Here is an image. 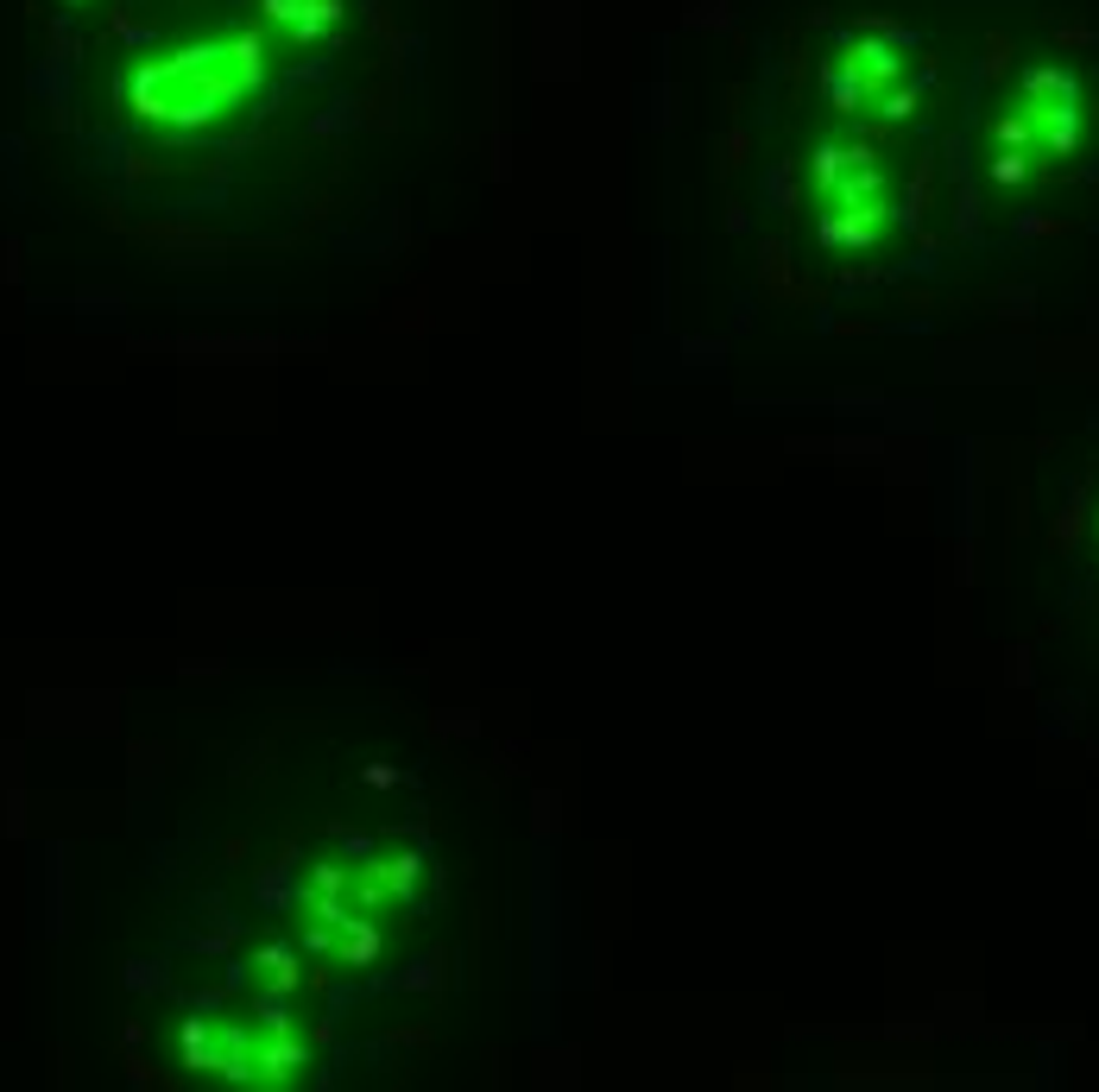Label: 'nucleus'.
<instances>
[{
  "label": "nucleus",
  "mask_w": 1099,
  "mask_h": 1092,
  "mask_svg": "<svg viewBox=\"0 0 1099 1092\" xmlns=\"http://www.w3.org/2000/svg\"><path fill=\"white\" fill-rule=\"evenodd\" d=\"M260 76H266L260 32H240L234 45H196V51H178V58L146 63V70L133 76V114L202 127V120L221 114L228 101L260 89Z\"/></svg>",
  "instance_id": "f257e3e1"
},
{
  "label": "nucleus",
  "mask_w": 1099,
  "mask_h": 1092,
  "mask_svg": "<svg viewBox=\"0 0 1099 1092\" xmlns=\"http://www.w3.org/2000/svg\"><path fill=\"white\" fill-rule=\"evenodd\" d=\"M840 70L860 82V95H866V101H879L891 82L904 76V58H898L891 45H847V51H840Z\"/></svg>",
  "instance_id": "f03ea898"
},
{
  "label": "nucleus",
  "mask_w": 1099,
  "mask_h": 1092,
  "mask_svg": "<svg viewBox=\"0 0 1099 1092\" xmlns=\"http://www.w3.org/2000/svg\"><path fill=\"white\" fill-rule=\"evenodd\" d=\"M1074 101H1080V89H1074L1068 70H1030L1024 76V114H1030V127H1042V120H1055V114H1074Z\"/></svg>",
  "instance_id": "7ed1b4c3"
},
{
  "label": "nucleus",
  "mask_w": 1099,
  "mask_h": 1092,
  "mask_svg": "<svg viewBox=\"0 0 1099 1092\" xmlns=\"http://www.w3.org/2000/svg\"><path fill=\"white\" fill-rule=\"evenodd\" d=\"M335 13H341V0H304V13L291 20V39H298V45H310L322 26H335Z\"/></svg>",
  "instance_id": "20e7f679"
},
{
  "label": "nucleus",
  "mask_w": 1099,
  "mask_h": 1092,
  "mask_svg": "<svg viewBox=\"0 0 1099 1092\" xmlns=\"http://www.w3.org/2000/svg\"><path fill=\"white\" fill-rule=\"evenodd\" d=\"M1030 133H1037V127H1030V114H1005L999 127H992V140H999L1005 152H1024V146H1030Z\"/></svg>",
  "instance_id": "39448f33"
},
{
  "label": "nucleus",
  "mask_w": 1099,
  "mask_h": 1092,
  "mask_svg": "<svg viewBox=\"0 0 1099 1092\" xmlns=\"http://www.w3.org/2000/svg\"><path fill=\"white\" fill-rule=\"evenodd\" d=\"M1030 178V165H1024V152H999V159H992V183L999 189H1018Z\"/></svg>",
  "instance_id": "423d86ee"
},
{
  "label": "nucleus",
  "mask_w": 1099,
  "mask_h": 1092,
  "mask_svg": "<svg viewBox=\"0 0 1099 1092\" xmlns=\"http://www.w3.org/2000/svg\"><path fill=\"white\" fill-rule=\"evenodd\" d=\"M879 101H885V120H910L916 114V89H898V82H891Z\"/></svg>",
  "instance_id": "0eeeda50"
},
{
  "label": "nucleus",
  "mask_w": 1099,
  "mask_h": 1092,
  "mask_svg": "<svg viewBox=\"0 0 1099 1092\" xmlns=\"http://www.w3.org/2000/svg\"><path fill=\"white\" fill-rule=\"evenodd\" d=\"M1005 63H1011V39H1005V32H992V39H986V63H980V76H999Z\"/></svg>",
  "instance_id": "6e6552de"
},
{
  "label": "nucleus",
  "mask_w": 1099,
  "mask_h": 1092,
  "mask_svg": "<svg viewBox=\"0 0 1099 1092\" xmlns=\"http://www.w3.org/2000/svg\"><path fill=\"white\" fill-rule=\"evenodd\" d=\"M1018 234H1061V221H1049V215H1024V221H1018Z\"/></svg>",
  "instance_id": "1a4fd4ad"
},
{
  "label": "nucleus",
  "mask_w": 1099,
  "mask_h": 1092,
  "mask_svg": "<svg viewBox=\"0 0 1099 1092\" xmlns=\"http://www.w3.org/2000/svg\"><path fill=\"white\" fill-rule=\"evenodd\" d=\"M1055 39H1061V45H1074V51H1080V45H1093V32H1087V26H1055Z\"/></svg>",
  "instance_id": "9d476101"
},
{
  "label": "nucleus",
  "mask_w": 1099,
  "mask_h": 1092,
  "mask_svg": "<svg viewBox=\"0 0 1099 1092\" xmlns=\"http://www.w3.org/2000/svg\"><path fill=\"white\" fill-rule=\"evenodd\" d=\"M1093 120H1099V101H1093Z\"/></svg>",
  "instance_id": "9b49d317"
}]
</instances>
